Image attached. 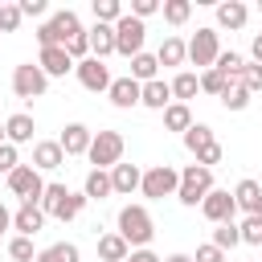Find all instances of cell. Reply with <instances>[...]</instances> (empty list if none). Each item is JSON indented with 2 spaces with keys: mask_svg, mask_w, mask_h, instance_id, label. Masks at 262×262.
Here are the masks:
<instances>
[{
  "mask_svg": "<svg viewBox=\"0 0 262 262\" xmlns=\"http://www.w3.org/2000/svg\"><path fill=\"white\" fill-rule=\"evenodd\" d=\"M74 74H78V82L86 86V90H111V70H106V61H98V57H86V61H78L74 66Z\"/></svg>",
  "mask_w": 262,
  "mask_h": 262,
  "instance_id": "30bf717a",
  "label": "cell"
},
{
  "mask_svg": "<svg viewBox=\"0 0 262 262\" xmlns=\"http://www.w3.org/2000/svg\"><path fill=\"white\" fill-rule=\"evenodd\" d=\"M139 180H143V172L135 164H115L111 168V192H119V196H131L139 188Z\"/></svg>",
  "mask_w": 262,
  "mask_h": 262,
  "instance_id": "2e32d148",
  "label": "cell"
},
{
  "mask_svg": "<svg viewBox=\"0 0 262 262\" xmlns=\"http://www.w3.org/2000/svg\"><path fill=\"white\" fill-rule=\"evenodd\" d=\"M221 106H225V111H246V106H250V90H246L242 82H225Z\"/></svg>",
  "mask_w": 262,
  "mask_h": 262,
  "instance_id": "4dcf8cb0",
  "label": "cell"
},
{
  "mask_svg": "<svg viewBox=\"0 0 262 262\" xmlns=\"http://www.w3.org/2000/svg\"><path fill=\"white\" fill-rule=\"evenodd\" d=\"M254 217H262V196H258V205H254Z\"/></svg>",
  "mask_w": 262,
  "mask_h": 262,
  "instance_id": "db71d44e",
  "label": "cell"
},
{
  "mask_svg": "<svg viewBox=\"0 0 262 262\" xmlns=\"http://www.w3.org/2000/svg\"><path fill=\"white\" fill-rule=\"evenodd\" d=\"M221 57V41H217V29H196L192 41H188V61L192 66H205L213 70V61Z\"/></svg>",
  "mask_w": 262,
  "mask_h": 262,
  "instance_id": "52a82bcc",
  "label": "cell"
},
{
  "mask_svg": "<svg viewBox=\"0 0 262 262\" xmlns=\"http://www.w3.org/2000/svg\"><path fill=\"white\" fill-rule=\"evenodd\" d=\"M82 254H78V246L74 242H57V246H49V250H41L33 262H78Z\"/></svg>",
  "mask_w": 262,
  "mask_h": 262,
  "instance_id": "f546056e",
  "label": "cell"
},
{
  "mask_svg": "<svg viewBox=\"0 0 262 262\" xmlns=\"http://www.w3.org/2000/svg\"><path fill=\"white\" fill-rule=\"evenodd\" d=\"M12 168H20V156H16V147H12V143H0V172L8 176Z\"/></svg>",
  "mask_w": 262,
  "mask_h": 262,
  "instance_id": "f6af8a7d",
  "label": "cell"
},
{
  "mask_svg": "<svg viewBox=\"0 0 262 262\" xmlns=\"http://www.w3.org/2000/svg\"><path fill=\"white\" fill-rule=\"evenodd\" d=\"M164 127H168V131H180V135H184V131L192 127V111H188L184 102H172V106H164Z\"/></svg>",
  "mask_w": 262,
  "mask_h": 262,
  "instance_id": "f1b7e54d",
  "label": "cell"
},
{
  "mask_svg": "<svg viewBox=\"0 0 262 262\" xmlns=\"http://www.w3.org/2000/svg\"><path fill=\"white\" fill-rule=\"evenodd\" d=\"M16 8H20V16H45L49 4H45V0H20Z\"/></svg>",
  "mask_w": 262,
  "mask_h": 262,
  "instance_id": "c3c4849f",
  "label": "cell"
},
{
  "mask_svg": "<svg viewBox=\"0 0 262 262\" xmlns=\"http://www.w3.org/2000/svg\"><path fill=\"white\" fill-rule=\"evenodd\" d=\"M151 12H160V0H131V16L135 20H147Z\"/></svg>",
  "mask_w": 262,
  "mask_h": 262,
  "instance_id": "bcb514c9",
  "label": "cell"
},
{
  "mask_svg": "<svg viewBox=\"0 0 262 262\" xmlns=\"http://www.w3.org/2000/svg\"><path fill=\"white\" fill-rule=\"evenodd\" d=\"M82 209H86V196H82V192H70V196L61 201V209H57L53 217H57V221H74V217H78Z\"/></svg>",
  "mask_w": 262,
  "mask_h": 262,
  "instance_id": "74e56055",
  "label": "cell"
},
{
  "mask_svg": "<svg viewBox=\"0 0 262 262\" xmlns=\"http://www.w3.org/2000/svg\"><path fill=\"white\" fill-rule=\"evenodd\" d=\"M8 188H12V196H20V205H37L41 192H45V180L33 164H20V168L8 172Z\"/></svg>",
  "mask_w": 262,
  "mask_h": 262,
  "instance_id": "8992f818",
  "label": "cell"
},
{
  "mask_svg": "<svg viewBox=\"0 0 262 262\" xmlns=\"http://www.w3.org/2000/svg\"><path fill=\"white\" fill-rule=\"evenodd\" d=\"M20 20H25V16H20V8H16V4H4V8H0V33H16V29H20Z\"/></svg>",
  "mask_w": 262,
  "mask_h": 262,
  "instance_id": "b9f144b4",
  "label": "cell"
},
{
  "mask_svg": "<svg viewBox=\"0 0 262 262\" xmlns=\"http://www.w3.org/2000/svg\"><path fill=\"white\" fill-rule=\"evenodd\" d=\"M8 229H12V213H8V209H4V205H0V237H4V233H8Z\"/></svg>",
  "mask_w": 262,
  "mask_h": 262,
  "instance_id": "f907efd6",
  "label": "cell"
},
{
  "mask_svg": "<svg viewBox=\"0 0 262 262\" xmlns=\"http://www.w3.org/2000/svg\"><path fill=\"white\" fill-rule=\"evenodd\" d=\"M164 262H192V254H168Z\"/></svg>",
  "mask_w": 262,
  "mask_h": 262,
  "instance_id": "f5cc1de1",
  "label": "cell"
},
{
  "mask_svg": "<svg viewBox=\"0 0 262 262\" xmlns=\"http://www.w3.org/2000/svg\"><path fill=\"white\" fill-rule=\"evenodd\" d=\"M209 143H213V127H205V123H192V127L184 131V147H188L192 156H196L201 147H209Z\"/></svg>",
  "mask_w": 262,
  "mask_h": 262,
  "instance_id": "836d02e7",
  "label": "cell"
},
{
  "mask_svg": "<svg viewBox=\"0 0 262 262\" xmlns=\"http://www.w3.org/2000/svg\"><path fill=\"white\" fill-rule=\"evenodd\" d=\"M221 156H225V147H221V143H217V139H213V143H209V147H201V151H196V164H201V168H209V172H213V164H221Z\"/></svg>",
  "mask_w": 262,
  "mask_h": 262,
  "instance_id": "60d3db41",
  "label": "cell"
},
{
  "mask_svg": "<svg viewBox=\"0 0 262 262\" xmlns=\"http://www.w3.org/2000/svg\"><path fill=\"white\" fill-rule=\"evenodd\" d=\"M127 246H135V250H147V242H151V233H156V225H151V213L143 209V205H123L119 209V229H115Z\"/></svg>",
  "mask_w": 262,
  "mask_h": 262,
  "instance_id": "6da1fadb",
  "label": "cell"
},
{
  "mask_svg": "<svg viewBox=\"0 0 262 262\" xmlns=\"http://www.w3.org/2000/svg\"><path fill=\"white\" fill-rule=\"evenodd\" d=\"M90 139H94V131L86 127V123H66V131H61V151L66 156H86L90 151Z\"/></svg>",
  "mask_w": 262,
  "mask_h": 262,
  "instance_id": "8fae6325",
  "label": "cell"
},
{
  "mask_svg": "<svg viewBox=\"0 0 262 262\" xmlns=\"http://www.w3.org/2000/svg\"><path fill=\"white\" fill-rule=\"evenodd\" d=\"M41 225H45V213H41V205H20V209L12 213V229H16L20 237H33Z\"/></svg>",
  "mask_w": 262,
  "mask_h": 262,
  "instance_id": "e0dca14e",
  "label": "cell"
},
{
  "mask_svg": "<svg viewBox=\"0 0 262 262\" xmlns=\"http://www.w3.org/2000/svg\"><path fill=\"white\" fill-rule=\"evenodd\" d=\"M237 242H242V233H237V225H233V221H221V225L213 229V246H217L221 254H225V250H233Z\"/></svg>",
  "mask_w": 262,
  "mask_h": 262,
  "instance_id": "e575fe53",
  "label": "cell"
},
{
  "mask_svg": "<svg viewBox=\"0 0 262 262\" xmlns=\"http://www.w3.org/2000/svg\"><path fill=\"white\" fill-rule=\"evenodd\" d=\"M82 196H86V201H106V196H111V172L90 168V172H86V184H82Z\"/></svg>",
  "mask_w": 262,
  "mask_h": 262,
  "instance_id": "ffe728a7",
  "label": "cell"
},
{
  "mask_svg": "<svg viewBox=\"0 0 262 262\" xmlns=\"http://www.w3.org/2000/svg\"><path fill=\"white\" fill-rule=\"evenodd\" d=\"M86 37H90V57H111L115 53V25H94V29H86Z\"/></svg>",
  "mask_w": 262,
  "mask_h": 262,
  "instance_id": "ac0fdd59",
  "label": "cell"
},
{
  "mask_svg": "<svg viewBox=\"0 0 262 262\" xmlns=\"http://www.w3.org/2000/svg\"><path fill=\"white\" fill-rule=\"evenodd\" d=\"M192 262H225V254L213 246V242H205V246H196V254H192Z\"/></svg>",
  "mask_w": 262,
  "mask_h": 262,
  "instance_id": "7dc6e473",
  "label": "cell"
},
{
  "mask_svg": "<svg viewBox=\"0 0 262 262\" xmlns=\"http://www.w3.org/2000/svg\"><path fill=\"white\" fill-rule=\"evenodd\" d=\"M201 213H205V221H213V225H221V221H233V213H237V205H233V192H225V188H213V192L201 201Z\"/></svg>",
  "mask_w": 262,
  "mask_h": 262,
  "instance_id": "9c48e42d",
  "label": "cell"
},
{
  "mask_svg": "<svg viewBox=\"0 0 262 262\" xmlns=\"http://www.w3.org/2000/svg\"><path fill=\"white\" fill-rule=\"evenodd\" d=\"M246 16H250V8H246L242 0H225V4H217V25H221V29H242Z\"/></svg>",
  "mask_w": 262,
  "mask_h": 262,
  "instance_id": "44dd1931",
  "label": "cell"
},
{
  "mask_svg": "<svg viewBox=\"0 0 262 262\" xmlns=\"http://www.w3.org/2000/svg\"><path fill=\"white\" fill-rule=\"evenodd\" d=\"M168 86H172V102H184V106H188V98H196V90H201V78L188 74V70H180Z\"/></svg>",
  "mask_w": 262,
  "mask_h": 262,
  "instance_id": "7402d4cb",
  "label": "cell"
},
{
  "mask_svg": "<svg viewBox=\"0 0 262 262\" xmlns=\"http://www.w3.org/2000/svg\"><path fill=\"white\" fill-rule=\"evenodd\" d=\"M160 12H164V20H168V25H184V20L192 16V0H164V4H160Z\"/></svg>",
  "mask_w": 262,
  "mask_h": 262,
  "instance_id": "d6a6232c",
  "label": "cell"
},
{
  "mask_svg": "<svg viewBox=\"0 0 262 262\" xmlns=\"http://www.w3.org/2000/svg\"><path fill=\"white\" fill-rule=\"evenodd\" d=\"M143 37H147V25L135 20L131 12H123V16L115 20V53H123L127 61H131L135 53H143Z\"/></svg>",
  "mask_w": 262,
  "mask_h": 262,
  "instance_id": "277c9868",
  "label": "cell"
},
{
  "mask_svg": "<svg viewBox=\"0 0 262 262\" xmlns=\"http://www.w3.org/2000/svg\"><path fill=\"white\" fill-rule=\"evenodd\" d=\"M156 70H160L156 53H135V57H131V74H127V78H135L139 86H147V82H156Z\"/></svg>",
  "mask_w": 262,
  "mask_h": 262,
  "instance_id": "cb8c5ba5",
  "label": "cell"
},
{
  "mask_svg": "<svg viewBox=\"0 0 262 262\" xmlns=\"http://www.w3.org/2000/svg\"><path fill=\"white\" fill-rule=\"evenodd\" d=\"M33 131H37V123H33V115H25V111H16V115L4 119V139H8L12 147L33 143Z\"/></svg>",
  "mask_w": 262,
  "mask_h": 262,
  "instance_id": "7c38bea8",
  "label": "cell"
},
{
  "mask_svg": "<svg viewBox=\"0 0 262 262\" xmlns=\"http://www.w3.org/2000/svg\"><path fill=\"white\" fill-rule=\"evenodd\" d=\"M119 16H123L119 0H94V25H115Z\"/></svg>",
  "mask_w": 262,
  "mask_h": 262,
  "instance_id": "d590c367",
  "label": "cell"
},
{
  "mask_svg": "<svg viewBox=\"0 0 262 262\" xmlns=\"http://www.w3.org/2000/svg\"><path fill=\"white\" fill-rule=\"evenodd\" d=\"M49 25L57 29V37H61V41H70V37H78V33H82V20H78V12H74V8L53 12V16H49Z\"/></svg>",
  "mask_w": 262,
  "mask_h": 262,
  "instance_id": "4316f807",
  "label": "cell"
},
{
  "mask_svg": "<svg viewBox=\"0 0 262 262\" xmlns=\"http://www.w3.org/2000/svg\"><path fill=\"white\" fill-rule=\"evenodd\" d=\"M90 164L94 168H115V164H123V135L119 131H94V139H90Z\"/></svg>",
  "mask_w": 262,
  "mask_h": 262,
  "instance_id": "5b68a950",
  "label": "cell"
},
{
  "mask_svg": "<svg viewBox=\"0 0 262 262\" xmlns=\"http://www.w3.org/2000/svg\"><path fill=\"white\" fill-rule=\"evenodd\" d=\"M250 53H254V61H258V66H262V33H258V37H254V45H250Z\"/></svg>",
  "mask_w": 262,
  "mask_h": 262,
  "instance_id": "816d5d0a",
  "label": "cell"
},
{
  "mask_svg": "<svg viewBox=\"0 0 262 262\" xmlns=\"http://www.w3.org/2000/svg\"><path fill=\"white\" fill-rule=\"evenodd\" d=\"M176 188H180V172H176L172 164H156V168H147V172H143V180H139V192H143L147 201L176 196Z\"/></svg>",
  "mask_w": 262,
  "mask_h": 262,
  "instance_id": "3957f363",
  "label": "cell"
},
{
  "mask_svg": "<svg viewBox=\"0 0 262 262\" xmlns=\"http://www.w3.org/2000/svg\"><path fill=\"white\" fill-rule=\"evenodd\" d=\"M127 254H131V246H127L119 233H102V237H98V258H102V262H123Z\"/></svg>",
  "mask_w": 262,
  "mask_h": 262,
  "instance_id": "484cf974",
  "label": "cell"
},
{
  "mask_svg": "<svg viewBox=\"0 0 262 262\" xmlns=\"http://www.w3.org/2000/svg\"><path fill=\"white\" fill-rule=\"evenodd\" d=\"M61 164H66V151H61L57 139L33 143V168H37V172H53V168H61Z\"/></svg>",
  "mask_w": 262,
  "mask_h": 262,
  "instance_id": "4fadbf2b",
  "label": "cell"
},
{
  "mask_svg": "<svg viewBox=\"0 0 262 262\" xmlns=\"http://www.w3.org/2000/svg\"><path fill=\"white\" fill-rule=\"evenodd\" d=\"M0 143H8V139H4V123H0Z\"/></svg>",
  "mask_w": 262,
  "mask_h": 262,
  "instance_id": "11a10c76",
  "label": "cell"
},
{
  "mask_svg": "<svg viewBox=\"0 0 262 262\" xmlns=\"http://www.w3.org/2000/svg\"><path fill=\"white\" fill-rule=\"evenodd\" d=\"M237 233H242V242H246V246H262V217H254V213H250V217L237 225Z\"/></svg>",
  "mask_w": 262,
  "mask_h": 262,
  "instance_id": "f35d334b",
  "label": "cell"
},
{
  "mask_svg": "<svg viewBox=\"0 0 262 262\" xmlns=\"http://www.w3.org/2000/svg\"><path fill=\"white\" fill-rule=\"evenodd\" d=\"M242 86H246L250 94L262 90V66H258V61H246V70H242Z\"/></svg>",
  "mask_w": 262,
  "mask_h": 262,
  "instance_id": "7bdbcfd3",
  "label": "cell"
},
{
  "mask_svg": "<svg viewBox=\"0 0 262 262\" xmlns=\"http://www.w3.org/2000/svg\"><path fill=\"white\" fill-rule=\"evenodd\" d=\"M37 66H41V74H45V78H66V74L74 70V61H70V53H66L61 45H53V49H41Z\"/></svg>",
  "mask_w": 262,
  "mask_h": 262,
  "instance_id": "5bb4252c",
  "label": "cell"
},
{
  "mask_svg": "<svg viewBox=\"0 0 262 262\" xmlns=\"http://www.w3.org/2000/svg\"><path fill=\"white\" fill-rule=\"evenodd\" d=\"M139 90H143V86H139L135 78H111V90H106V94H111V102H115L119 111H131V106H139Z\"/></svg>",
  "mask_w": 262,
  "mask_h": 262,
  "instance_id": "9a60e30c",
  "label": "cell"
},
{
  "mask_svg": "<svg viewBox=\"0 0 262 262\" xmlns=\"http://www.w3.org/2000/svg\"><path fill=\"white\" fill-rule=\"evenodd\" d=\"M8 254H12L16 262H33V258H37V254H33V237H20V233H16V237L8 242Z\"/></svg>",
  "mask_w": 262,
  "mask_h": 262,
  "instance_id": "ab89813d",
  "label": "cell"
},
{
  "mask_svg": "<svg viewBox=\"0 0 262 262\" xmlns=\"http://www.w3.org/2000/svg\"><path fill=\"white\" fill-rule=\"evenodd\" d=\"M66 196H70V188H66V184H45V192H41V201H37V205H41V213H45V217H53V213L61 209V201H66Z\"/></svg>",
  "mask_w": 262,
  "mask_h": 262,
  "instance_id": "1f68e13d",
  "label": "cell"
},
{
  "mask_svg": "<svg viewBox=\"0 0 262 262\" xmlns=\"http://www.w3.org/2000/svg\"><path fill=\"white\" fill-rule=\"evenodd\" d=\"M258 196H262V184H258V180H250V176H246V180H237V188H233V205H237V209H246V217L254 213Z\"/></svg>",
  "mask_w": 262,
  "mask_h": 262,
  "instance_id": "d4e9b609",
  "label": "cell"
},
{
  "mask_svg": "<svg viewBox=\"0 0 262 262\" xmlns=\"http://www.w3.org/2000/svg\"><path fill=\"white\" fill-rule=\"evenodd\" d=\"M139 106H151V111H164V106H172V86L168 82H147L143 90H139Z\"/></svg>",
  "mask_w": 262,
  "mask_h": 262,
  "instance_id": "d6986e66",
  "label": "cell"
},
{
  "mask_svg": "<svg viewBox=\"0 0 262 262\" xmlns=\"http://www.w3.org/2000/svg\"><path fill=\"white\" fill-rule=\"evenodd\" d=\"M201 90H205V94H217V98H221V94H225V78H221L217 70H205V74H201Z\"/></svg>",
  "mask_w": 262,
  "mask_h": 262,
  "instance_id": "ee69618b",
  "label": "cell"
},
{
  "mask_svg": "<svg viewBox=\"0 0 262 262\" xmlns=\"http://www.w3.org/2000/svg\"><path fill=\"white\" fill-rule=\"evenodd\" d=\"M209 192H213V172H209V168H201V164H188V168L180 172L176 201H180V205H188V209H196Z\"/></svg>",
  "mask_w": 262,
  "mask_h": 262,
  "instance_id": "7a4b0ae2",
  "label": "cell"
},
{
  "mask_svg": "<svg viewBox=\"0 0 262 262\" xmlns=\"http://www.w3.org/2000/svg\"><path fill=\"white\" fill-rule=\"evenodd\" d=\"M127 262H164L160 254H151V250H131L127 254Z\"/></svg>",
  "mask_w": 262,
  "mask_h": 262,
  "instance_id": "681fc988",
  "label": "cell"
},
{
  "mask_svg": "<svg viewBox=\"0 0 262 262\" xmlns=\"http://www.w3.org/2000/svg\"><path fill=\"white\" fill-rule=\"evenodd\" d=\"M213 70L225 78V82H242V70H246V57L242 53H221L217 61H213Z\"/></svg>",
  "mask_w": 262,
  "mask_h": 262,
  "instance_id": "83f0119b",
  "label": "cell"
},
{
  "mask_svg": "<svg viewBox=\"0 0 262 262\" xmlns=\"http://www.w3.org/2000/svg\"><path fill=\"white\" fill-rule=\"evenodd\" d=\"M66 53H70V61H74V66L90 57V37H86V29H82L78 37H70V41H66Z\"/></svg>",
  "mask_w": 262,
  "mask_h": 262,
  "instance_id": "8d00e7d4",
  "label": "cell"
},
{
  "mask_svg": "<svg viewBox=\"0 0 262 262\" xmlns=\"http://www.w3.org/2000/svg\"><path fill=\"white\" fill-rule=\"evenodd\" d=\"M184 57H188V45L180 37H164V45L156 49V61L160 66H184Z\"/></svg>",
  "mask_w": 262,
  "mask_h": 262,
  "instance_id": "603a6c76",
  "label": "cell"
},
{
  "mask_svg": "<svg viewBox=\"0 0 262 262\" xmlns=\"http://www.w3.org/2000/svg\"><path fill=\"white\" fill-rule=\"evenodd\" d=\"M45 86H49V78L41 74V66H33V61H25V66H16L12 70V90H16V98H41L45 94Z\"/></svg>",
  "mask_w": 262,
  "mask_h": 262,
  "instance_id": "ba28073f",
  "label": "cell"
}]
</instances>
